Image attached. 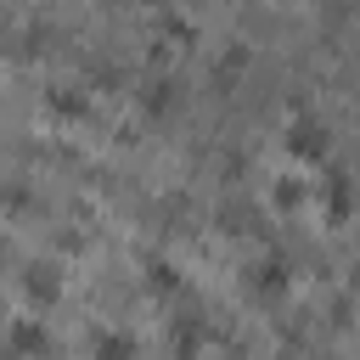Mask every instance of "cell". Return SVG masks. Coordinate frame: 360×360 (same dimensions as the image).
Wrapping results in <instances>:
<instances>
[{
    "label": "cell",
    "instance_id": "3957f363",
    "mask_svg": "<svg viewBox=\"0 0 360 360\" xmlns=\"http://www.w3.org/2000/svg\"><path fill=\"white\" fill-rule=\"evenodd\" d=\"M287 287H292V264H287V253H259L253 264H248V292L264 304V298H287Z\"/></svg>",
    "mask_w": 360,
    "mask_h": 360
},
{
    "label": "cell",
    "instance_id": "52a82bcc",
    "mask_svg": "<svg viewBox=\"0 0 360 360\" xmlns=\"http://www.w3.org/2000/svg\"><path fill=\"white\" fill-rule=\"evenodd\" d=\"M11 349H51V332L34 326V321H22V326L11 332Z\"/></svg>",
    "mask_w": 360,
    "mask_h": 360
},
{
    "label": "cell",
    "instance_id": "7a4b0ae2",
    "mask_svg": "<svg viewBox=\"0 0 360 360\" xmlns=\"http://www.w3.org/2000/svg\"><path fill=\"white\" fill-rule=\"evenodd\" d=\"M135 107L152 118V124H163V118H174L180 107H186V96H180V79L174 73H152L141 90H135Z\"/></svg>",
    "mask_w": 360,
    "mask_h": 360
},
{
    "label": "cell",
    "instance_id": "8992f818",
    "mask_svg": "<svg viewBox=\"0 0 360 360\" xmlns=\"http://www.w3.org/2000/svg\"><path fill=\"white\" fill-rule=\"evenodd\" d=\"M191 39H197V28H191L186 17H163V22H158V45H163V51H186Z\"/></svg>",
    "mask_w": 360,
    "mask_h": 360
},
{
    "label": "cell",
    "instance_id": "ba28073f",
    "mask_svg": "<svg viewBox=\"0 0 360 360\" xmlns=\"http://www.w3.org/2000/svg\"><path fill=\"white\" fill-rule=\"evenodd\" d=\"M51 107H56L62 118H79V112H84V101H79V96H68V90H56V96H51Z\"/></svg>",
    "mask_w": 360,
    "mask_h": 360
},
{
    "label": "cell",
    "instance_id": "277c9868",
    "mask_svg": "<svg viewBox=\"0 0 360 360\" xmlns=\"http://www.w3.org/2000/svg\"><path fill=\"white\" fill-rule=\"evenodd\" d=\"M321 214H326L332 225H349V214H354V186H349V169H332V174L321 180Z\"/></svg>",
    "mask_w": 360,
    "mask_h": 360
},
{
    "label": "cell",
    "instance_id": "6da1fadb",
    "mask_svg": "<svg viewBox=\"0 0 360 360\" xmlns=\"http://www.w3.org/2000/svg\"><path fill=\"white\" fill-rule=\"evenodd\" d=\"M281 146H287V158L292 163H326L332 158V129L315 118V112H298V118H287V129H281Z\"/></svg>",
    "mask_w": 360,
    "mask_h": 360
},
{
    "label": "cell",
    "instance_id": "5b68a950",
    "mask_svg": "<svg viewBox=\"0 0 360 360\" xmlns=\"http://www.w3.org/2000/svg\"><path fill=\"white\" fill-rule=\"evenodd\" d=\"M248 62H253V56H248V45H231V51L214 62V84H219V90H236V84H242V73H248Z\"/></svg>",
    "mask_w": 360,
    "mask_h": 360
}]
</instances>
